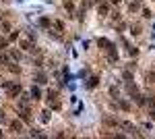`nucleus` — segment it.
Listing matches in <instances>:
<instances>
[{
	"mask_svg": "<svg viewBox=\"0 0 155 139\" xmlns=\"http://www.w3.org/2000/svg\"><path fill=\"white\" fill-rule=\"evenodd\" d=\"M120 127L124 129L128 135H139V129H137V125H134V123H130V120H120Z\"/></svg>",
	"mask_w": 155,
	"mask_h": 139,
	"instance_id": "obj_1",
	"label": "nucleus"
},
{
	"mask_svg": "<svg viewBox=\"0 0 155 139\" xmlns=\"http://www.w3.org/2000/svg\"><path fill=\"white\" fill-rule=\"evenodd\" d=\"M8 127H11V131L15 133V135H19V133H23V120L19 118H12V120H8Z\"/></svg>",
	"mask_w": 155,
	"mask_h": 139,
	"instance_id": "obj_2",
	"label": "nucleus"
},
{
	"mask_svg": "<svg viewBox=\"0 0 155 139\" xmlns=\"http://www.w3.org/2000/svg\"><path fill=\"white\" fill-rule=\"evenodd\" d=\"M101 120H104V125H106V127H114V129L120 127V120H118V118H114V116H110V114H106Z\"/></svg>",
	"mask_w": 155,
	"mask_h": 139,
	"instance_id": "obj_3",
	"label": "nucleus"
},
{
	"mask_svg": "<svg viewBox=\"0 0 155 139\" xmlns=\"http://www.w3.org/2000/svg\"><path fill=\"white\" fill-rule=\"evenodd\" d=\"M21 89H23V87H21L19 83H11V87H8V96H11V98H17V96H21Z\"/></svg>",
	"mask_w": 155,
	"mask_h": 139,
	"instance_id": "obj_4",
	"label": "nucleus"
},
{
	"mask_svg": "<svg viewBox=\"0 0 155 139\" xmlns=\"http://www.w3.org/2000/svg\"><path fill=\"white\" fill-rule=\"evenodd\" d=\"M97 12H99V15H101V17H106V15H110V4H107L106 0H104V2H99V4H97Z\"/></svg>",
	"mask_w": 155,
	"mask_h": 139,
	"instance_id": "obj_5",
	"label": "nucleus"
},
{
	"mask_svg": "<svg viewBox=\"0 0 155 139\" xmlns=\"http://www.w3.org/2000/svg\"><path fill=\"white\" fill-rule=\"evenodd\" d=\"M19 46L23 48L25 52H35V46H33L29 40H21V42H19Z\"/></svg>",
	"mask_w": 155,
	"mask_h": 139,
	"instance_id": "obj_6",
	"label": "nucleus"
},
{
	"mask_svg": "<svg viewBox=\"0 0 155 139\" xmlns=\"http://www.w3.org/2000/svg\"><path fill=\"white\" fill-rule=\"evenodd\" d=\"M116 102H118V108H122L124 112H130L132 106H130V102H128V100H124V98H118Z\"/></svg>",
	"mask_w": 155,
	"mask_h": 139,
	"instance_id": "obj_7",
	"label": "nucleus"
},
{
	"mask_svg": "<svg viewBox=\"0 0 155 139\" xmlns=\"http://www.w3.org/2000/svg\"><path fill=\"white\" fill-rule=\"evenodd\" d=\"M29 93H31V100H41V89H39V85H33Z\"/></svg>",
	"mask_w": 155,
	"mask_h": 139,
	"instance_id": "obj_8",
	"label": "nucleus"
},
{
	"mask_svg": "<svg viewBox=\"0 0 155 139\" xmlns=\"http://www.w3.org/2000/svg\"><path fill=\"white\" fill-rule=\"evenodd\" d=\"M39 27L50 29V27H52V19H50V17H39Z\"/></svg>",
	"mask_w": 155,
	"mask_h": 139,
	"instance_id": "obj_9",
	"label": "nucleus"
},
{
	"mask_svg": "<svg viewBox=\"0 0 155 139\" xmlns=\"http://www.w3.org/2000/svg\"><path fill=\"white\" fill-rule=\"evenodd\" d=\"M97 85H99V77H97V75L89 77V81H87V87H89V89H95Z\"/></svg>",
	"mask_w": 155,
	"mask_h": 139,
	"instance_id": "obj_10",
	"label": "nucleus"
},
{
	"mask_svg": "<svg viewBox=\"0 0 155 139\" xmlns=\"http://www.w3.org/2000/svg\"><path fill=\"white\" fill-rule=\"evenodd\" d=\"M8 54H11V60H17V62H19V60H21V52H19V50H15V48H11V52H8Z\"/></svg>",
	"mask_w": 155,
	"mask_h": 139,
	"instance_id": "obj_11",
	"label": "nucleus"
},
{
	"mask_svg": "<svg viewBox=\"0 0 155 139\" xmlns=\"http://www.w3.org/2000/svg\"><path fill=\"white\" fill-rule=\"evenodd\" d=\"M0 62H2V64H4V67H6V64H8V62H11V54H6V52H4V50H2V52H0Z\"/></svg>",
	"mask_w": 155,
	"mask_h": 139,
	"instance_id": "obj_12",
	"label": "nucleus"
},
{
	"mask_svg": "<svg viewBox=\"0 0 155 139\" xmlns=\"http://www.w3.org/2000/svg\"><path fill=\"white\" fill-rule=\"evenodd\" d=\"M134 102H137L139 106H145V104H147V96H141V93H137V96H134Z\"/></svg>",
	"mask_w": 155,
	"mask_h": 139,
	"instance_id": "obj_13",
	"label": "nucleus"
},
{
	"mask_svg": "<svg viewBox=\"0 0 155 139\" xmlns=\"http://www.w3.org/2000/svg\"><path fill=\"white\" fill-rule=\"evenodd\" d=\"M97 46H101L104 50H110V46H112V44L107 42L106 37H99V40H97Z\"/></svg>",
	"mask_w": 155,
	"mask_h": 139,
	"instance_id": "obj_14",
	"label": "nucleus"
},
{
	"mask_svg": "<svg viewBox=\"0 0 155 139\" xmlns=\"http://www.w3.org/2000/svg\"><path fill=\"white\" fill-rule=\"evenodd\" d=\"M126 89H128V93H130L132 98H134V96L139 93V89H137V85H134V83H130V81H128V85H126Z\"/></svg>",
	"mask_w": 155,
	"mask_h": 139,
	"instance_id": "obj_15",
	"label": "nucleus"
},
{
	"mask_svg": "<svg viewBox=\"0 0 155 139\" xmlns=\"http://www.w3.org/2000/svg\"><path fill=\"white\" fill-rule=\"evenodd\" d=\"M21 120H25V123H29V120H31V112H29L27 108H23V112H21Z\"/></svg>",
	"mask_w": 155,
	"mask_h": 139,
	"instance_id": "obj_16",
	"label": "nucleus"
},
{
	"mask_svg": "<svg viewBox=\"0 0 155 139\" xmlns=\"http://www.w3.org/2000/svg\"><path fill=\"white\" fill-rule=\"evenodd\" d=\"M37 83H39V85H46V83H48V77H46V75H44V73H37Z\"/></svg>",
	"mask_w": 155,
	"mask_h": 139,
	"instance_id": "obj_17",
	"label": "nucleus"
},
{
	"mask_svg": "<svg viewBox=\"0 0 155 139\" xmlns=\"http://www.w3.org/2000/svg\"><path fill=\"white\" fill-rule=\"evenodd\" d=\"M107 92H110V98H114V100H118L120 92H118V89H116V85H112V87H110V89H107Z\"/></svg>",
	"mask_w": 155,
	"mask_h": 139,
	"instance_id": "obj_18",
	"label": "nucleus"
},
{
	"mask_svg": "<svg viewBox=\"0 0 155 139\" xmlns=\"http://www.w3.org/2000/svg\"><path fill=\"white\" fill-rule=\"evenodd\" d=\"M122 77H124L126 81H132V79H134V73H132L130 69H126V71H124V73H122Z\"/></svg>",
	"mask_w": 155,
	"mask_h": 139,
	"instance_id": "obj_19",
	"label": "nucleus"
},
{
	"mask_svg": "<svg viewBox=\"0 0 155 139\" xmlns=\"http://www.w3.org/2000/svg\"><path fill=\"white\" fill-rule=\"evenodd\" d=\"M141 31H143V29H141V25H137V23L130 25V33L132 35H141Z\"/></svg>",
	"mask_w": 155,
	"mask_h": 139,
	"instance_id": "obj_20",
	"label": "nucleus"
},
{
	"mask_svg": "<svg viewBox=\"0 0 155 139\" xmlns=\"http://www.w3.org/2000/svg\"><path fill=\"white\" fill-rule=\"evenodd\" d=\"M39 118H41V123H48L50 118H52V112H50V110H44V112H41V116H39Z\"/></svg>",
	"mask_w": 155,
	"mask_h": 139,
	"instance_id": "obj_21",
	"label": "nucleus"
},
{
	"mask_svg": "<svg viewBox=\"0 0 155 139\" xmlns=\"http://www.w3.org/2000/svg\"><path fill=\"white\" fill-rule=\"evenodd\" d=\"M6 69L11 71V73H19L21 67H19V64H15V62H8V64H6Z\"/></svg>",
	"mask_w": 155,
	"mask_h": 139,
	"instance_id": "obj_22",
	"label": "nucleus"
},
{
	"mask_svg": "<svg viewBox=\"0 0 155 139\" xmlns=\"http://www.w3.org/2000/svg\"><path fill=\"white\" fill-rule=\"evenodd\" d=\"M52 25L56 27V31H60V33L64 31V23H62V21H52Z\"/></svg>",
	"mask_w": 155,
	"mask_h": 139,
	"instance_id": "obj_23",
	"label": "nucleus"
},
{
	"mask_svg": "<svg viewBox=\"0 0 155 139\" xmlns=\"http://www.w3.org/2000/svg\"><path fill=\"white\" fill-rule=\"evenodd\" d=\"M147 83H155V71H147Z\"/></svg>",
	"mask_w": 155,
	"mask_h": 139,
	"instance_id": "obj_24",
	"label": "nucleus"
},
{
	"mask_svg": "<svg viewBox=\"0 0 155 139\" xmlns=\"http://www.w3.org/2000/svg\"><path fill=\"white\" fill-rule=\"evenodd\" d=\"M0 27H2L4 31H11V29H12V25L8 23V21H2V23H0Z\"/></svg>",
	"mask_w": 155,
	"mask_h": 139,
	"instance_id": "obj_25",
	"label": "nucleus"
},
{
	"mask_svg": "<svg viewBox=\"0 0 155 139\" xmlns=\"http://www.w3.org/2000/svg\"><path fill=\"white\" fill-rule=\"evenodd\" d=\"M147 104L149 108H155V96H147Z\"/></svg>",
	"mask_w": 155,
	"mask_h": 139,
	"instance_id": "obj_26",
	"label": "nucleus"
},
{
	"mask_svg": "<svg viewBox=\"0 0 155 139\" xmlns=\"http://www.w3.org/2000/svg\"><path fill=\"white\" fill-rule=\"evenodd\" d=\"M143 17H145V19H151V17H153V12L149 11V9H143Z\"/></svg>",
	"mask_w": 155,
	"mask_h": 139,
	"instance_id": "obj_27",
	"label": "nucleus"
},
{
	"mask_svg": "<svg viewBox=\"0 0 155 139\" xmlns=\"http://www.w3.org/2000/svg\"><path fill=\"white\" fill-rule=\"evenodd\" d=\"M128 54H130V56H137V54H139V50H137L134 46H128Z\"/></svg>",
	"mask_w": 155,
	"mask_h": 139,
	"instance_id": "obj_28",
	"label": "nucleus"
},
{
	"mask_svg": "<svg viewBox=\"0 0 155 139\" xmlns=\"http://www.w3.org/2000/svg\"><path fill=\"white\" fill-rule=\"evenodd\" d=\"M6 46H8V40H0V52L6 50Z\"/></svg>",
	"mask_w": 155,
	"mask_h": 139,
	"instance_id": "obj_29",
	"label": "nucleus"
},
{
	"mask_svg": "<svg viewBox=\"0 0 155 139\" xmlns=\"http://www.w3.org/2000/svg\"><path fill=\"white\" fill-rule=\"evenodd\" d=\"M139 11V2H130V12Z\"/></svg>",
	"mask_w": 155,
	"mask_h": 139,
	"instance_id": "obj_30",
	"label": "nucleus"
},
{
	"mask_svg": "<svg viewBox=\"0 0 155 139\" xmlns=\"http://www.w3.org/2000/svg\"><path fill=\"white\" fill-rule=\"evenodd\" d=\"M112 19H114V21H120V12H118V11L112 12Z\"/></svg>",
	"mask_w": 155,
	"mask_h": 139,
	"instance_id": "obj_31",
	"label": "nucleus"
},
{
	"mask_svg": "<svg viewBox=\"0 0 155 139\" xmlns=\"http://www.w3.org/2000/svg\"><path fill=\"white\" fill-rule=\"evenodd\" d=\"M17 37H19V33H11V37H8V42H15Z\"/></svg>",
	"mask_w": 155,
	"mask_h": 139,
	"instance_id": "obj_32",
	"label": "nucleus"
},
{
	"mask_svg": "<svg viewBox=\"0 0 155 139\" xmlns=\"http://www.w3.org/2000/svg\"><path fill=\"white\" fill-rule=\"evenodd\" d=\"M149 116H151V118L155 120V108H151V110H149Z\"/></svg>",
	"mask_w": 155,
	"mask_h": 139,
	"instance_id": "obj_33",
	"label": "nucleus"
},
{
	"mask_svg": "<svg viewBox=\"0 0 155 139\" xmlns=\"http://www.w3.org/2000/svg\"><path fill=\"white\" fill-rule=\"evenodd\" d=\"M120 2H122V0H110V4H114V6H118Z\"/></svg>",
	"mask_w": 155,
	"mask_h": 139,
	"instance_id": "obj_34",
	"label": "nucleus"
},
{
	"mask_svg": "<svg viewBox=\"0 0 155 139\" xmlns=\"http://www.w3.org/2000/svg\"><path fill=\"white\" fill-rule=\"evenodd\" d=\"M93 2H97V4H99V2H104V0H93Z\"/></svg>",
	"mask_w": 155,
	"mask_h": 139,
	"instance_id": "obj_35",
	"label": "nucleus"
},
{
	"mask_svg": "<svg viewBox=\"0 0 155 139\" xmlns=\"http://www.w3.org/2000/svg\"><path fill=\"white\" fill-rule=\"evenodd\" d=\"M2 135H4V133H2V131H0V137H2Z\"/></svg>",
	"mask_w": 155,
	"mask_h": 139,
	"instance_id": "obj_36",
	"label": "nucleus"
},
{
	"mask_svg": "<svg viewBox=\"0 0 155 139\" xmlns=\"http://www.w3.org/2000/svg\"><path fill=\"white\" fill-rule=\"evenodd\" d=\"M19 2H23V0H19Z\"/></svg>",
	"mask_w": 155,
	"mask_h": 139,
	"instance_id": "obj_37",
	"label": "nucleus"
}]
</instances>
